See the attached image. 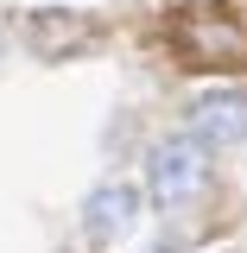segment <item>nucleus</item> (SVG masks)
Returning <instances> with one entry per match:
<instances>
[{
  "label": "nucleus",
  "instance_id": "obj_1",
  "mask_svg": "<svg viewBox=\"0 0 247 253\" xmlns=\"http://www.w3.org/2000/svg\"><path fill=\"white\" fill-rule=\"evenodd\" d=\"M171 51L184 70L235 76V70H247V19L235 6H184L171 26Z\"/></svg>",
  "mask_w": 247,
  "mask_h": 253
},
{
  "label": "nucleus",
  "instance_id": "obj_2",
  "mask_svg": "<svg viewBox=\"0 0 247 253\" xmlns=\"http://www.w3.org/2000/svg\"><path fill=\"white\" fill-rule=\"evenodd\" d=\"M209 146L197 133H171L146 152V196L152 209H190L203 190H209Z\"/></svg>",
  "mask_w": 247,
  "mask_h": 253
},
{
  "label": "nucleus",
  "instance_id": "obj_3",
  "mask_svg": "<svg viewBox=\"0 0 247 253\" xmlns=\"http://www.w3.org/2000/svg\"><path fill=\"white\" fill-rule=\"evenodd\" d=\"M146 203H152V196L133 184V177H101V184L83 196L76 228H83L89 247H114V241H127V234L140 228V209H146Z\"/></svg>",
  "mask_w": 247,
  "mask_h": 253
},
{
  "label": "nucleus",
  "instance_id": "obj_4",
  "mask_svg": "<svg viewBox=\"0 0 247 253\" xmlns=\"http://www.w3.org/2000/svg\"><path fill=\"white\" fill-rule=\"evenodd\" d=\"M184 133H197L209 152H235V146H247V89H241V83H216V89L190 95Z\"/></svg>",
  "mask_w": 247,
  "mask_h": 253
},
{
  "label": "nucleus",
  "instance_id": "obj_5",
  "mask_svg": "<svg viewBox=\"0 0 247 253\" xmlns=\"http://www.w3.org/2000/svg\"><path fill=\"white\" fill-rule=\"evenodd\" d=\"M95 38V19L89 13H70V6H32L26 13V51L38 63H70V57H83Z\"/></svg>",
  "mask_w": 247,
  "mask_h": 253
},
{
  "label": "nucleus",
  "instance_id": "obj_6",
  "mask_svg": "<svg viewBox=\"0 0 247 253\" xmlns=\"http://www.w3.org/2000/svg\"><path fill=\"white\" fill-rule=\"evenodd\" d=\"M216 253H247V247H216Z\"/></svg>",
  "mask_w": 247,
  "mask_h": 253
},
{
  "label": "nucleus",
  "instance_id": "obj_7",
  "mask_svg": "<svg viewBox=\"0 0 247 253\" xmlns=\"http://www.w3.org/2000/svg\"><path fill=\"white\" fill-rule=\"evenodd\" d=\"M152 253H178V247H152Z\"/></svg>",
  "mask_w": 247,
  "mask_h": 253
},
{
  "label": "nucleus",
  "instance_id": "obj_8",
  "mask_svg": "<svg viewBox=\"0 0 247 253\" xmlns=\"http://www.w3.org/2000/svg\"><path fill=\"white\" fill-rule=\"evenodd\" d=\"M0 51H6V32H0Z\"/></svg>",
  "mask_w": 247,
  "mask_h": 253
}]
</instances>
